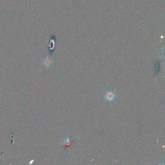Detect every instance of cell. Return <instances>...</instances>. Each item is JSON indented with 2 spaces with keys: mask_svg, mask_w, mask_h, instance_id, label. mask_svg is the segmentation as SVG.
<instances>
[{
  "mask_svg": "<svg viewBox=\"0 0 165 165\" xmlns=\"http://www.w3.org/2000/svg\"><path fill=\"white\" fill-rule=\"evenodd\" d=\"M115 97V95L112 92H108L105 95V98L109 101L113 100Z\"/></svg>",
  "mask_w": 165,
  "mask_h": 165,
  "instance_id": "obj_1",
  "label": "cell"
},
{
  "mask_svg": "<svg viewBox=\"0 0 165 165\" xmlns=\"http://www.w3.org/2000/svg\"><path fill=\"white\" fill-rule=\"evenodd\" d=\"M52 63H53V61H52V59L51 58H49V57L46 58L43 61L44 65L45 66H46V67H47L51 66L52 64Z\"/></svg>",
  "mask_w": 165,
  "mask_h": 165,
  "instance_id": "obj_2",
  "label": "cell"
},
{
  "mask_svg": "<svg viewBox=\"0 0 165 165\" xmlns=\"http://www.w3.org/2000/svg\"><path fill=\"white\" fill-rule=\"evenodd\" d=\"M72 140L68 137L64 141L63 143V145L65 147H68L72 145Z\"/></svg>",
  "mask_w": 165,
  "mask_h": 165,
  "instance_id": "obj_3",
  "label": "cell"
},
{
  "mask_svg": "<svg viewBox=\"0 0 165 165\" xmlns=\"http://www.w3.org/2000/svg\"><path fill=\"white\" fill-rule=\"evenodd\" d=\"M33 161H34V160H32V161H31V162L30 163V164H32L33 163Z\"/></svg>",
  "mask_w": 165,
  "mask_h": 165,
  "instance_id": "obj_4",
  "label": "cell"
}]
</instances>
